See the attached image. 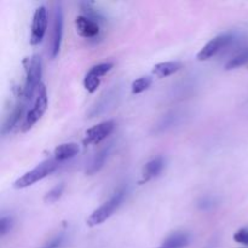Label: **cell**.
<instances>
[{
  "label": "cell",
  "mask_w": 248,
  "mask_h": 248,
  "mask_svg": "<svg viewBox=\"0 0 248 248\" xmlns=\"http://www.w3.org/2000/svg\"><path fill=\"white\" fill-rule=\"evenodd\" d=\"M126 195H127V189L125 186L120 188L119 190H116V193L109 199L108 201L103 203L102 206H99L97 210H94L91 213L89 218H87V225L89 227H97V225L102 224V223L106 222L108 218H110L111 216L115 213V211L119 210L121 205H123L124 200H125Z\"/></svg>",
  "instance_id": "cell-1"
},
{
  "label": "cell",
  "mask_w": 248,
  "mask_h": 248,
  "mask_svg": "<svg viewBox=\"0 0 248 248\" xmlns=\"http://www.w3.org/2000/svg\"><path fill=\"white\" fill-rule=\"evenodd\" d=\"M43 65H41V57L39 55H34L31 58L27 60L26 65V82L22 90L21 98L24 102L29 103L33 98L34 92L38 91L41 85V74H43Z\"/></svg>",
  "instance_id": "cell-2"
},
{
  "label": "cell",
  "mask_w": 248,
  "mask_h": 248,
  "mask_svg": "<svg viewBox=\"0 0 248 248\" xmlns=\"http://www.w3.org/2000/svg\"><path fill=\"white\" fill-rule=\"evenodd\" d=\"M58 167V161L57 160H46V161L41 162L40 165L33 169L31 171L27 172L23 176L19 177L16 182L14 183L15 189H24L28 188V186H33L36 182L41 181L45 177L50 176L51 173L57 170Z\"/></svg>",
  "instance_id": "cell-3"
},
{
  "label": "cell",
  "mask_w": 248,
  "mask_h": 248,
  "mask_svg": "<svg viewBox=\"0 0 248 248\" xmlns=\"http://www.w3.org/2000/svg\"><path fill=\"white\" fill-rule=\"evenodd\" d=\"M47 90H46L45 85L41 84L38 89V96H36L35 102H34L33 108L27 113L24 123L23 125H22V131H23V132H27V131L31 130V128L40 120L41 116L45 114L46 109H47Z\"/></svg>",
  "instance_id": "cell-4"
},
{
  "label": "cell",
  "mask_w": 248,
  "mask_h": 248,
  "mask_svg": "<svg viewBox=\"0 0 248 248\" xmlns=\"http://www.w3.org/2000/svg\"><path fill=\"white\" fill-rule=\"evenodd\" d=\"M235 35L232 33H224L219 34L216 38H213L212 40L208 41L205 46L200 50V52L198 53V60L199 61H208L212 57H215L218 52L223 50V48L228 47L230 44L234 43Z\"/></svg>",
  "instance_id": "cell-5"
},
{
  "label": "cell",
  "mask_w": 248,
  "mask_h": 248,
  "mask_svg": "<svg viewBox=\"0 0 248 248\" xmlns=\"http://www.w3.org/2000/svg\"><path fill=\"white\" fill-rule=\"evenodd\" d=\"M115 121L114 120H107L103 123L98 124V125L93 126V127L89 128L85 133L84 138V144L85 145H91V144H98L102 140H106L108 136L115 130Z\"/></svg>",
  "instance_id": "cell-6"
},
{
  "label": "cell",
  "mask_w": 248,
  "mask_h": 248,
  "mask_svg": "<svg viewBox=\"0 0 248 248\" xmlns=\"http://www.w3.org/2000/svg\"><path fill=\"white\" fill-rule=\"evenodd\" d=\"M46 28H47V10L45 6H39L34 12L33 24H31V45H38L43 41Z\"/></svg>",
  "instance_id": "cell-7"
},
{
  "label": "cell",
  "mask_w": 248,
  "mask_h": 248,
  "mask_svg": "<svg viewBox=\"0 0 248 248\" xmlns=\"http://www.w3.org/2000/svg\"><path fill=\"white\" fill-rule=\"evenodd\" d=\"M63 36V10L61 4L56 5L55 14H53V28L51 36V57L55 58L58 55L61 48Z\"/></svg>",
  "instance_id": "cell-8"
},
{
  "label": "cell",
  "mask_w": 248,
  "mask_h": 248,
  "mask_svg": "<svg viewBox=\"0 0 248 248\" xmlns=\"http://www.w3.org/2000/svg\"><path fill=\"white\" fill-rule=\"evenodd\" d=\"M75 28L78 34L85 39H93L99 34V24L84 15L75 18Z\"/></svg>",
  "instance_id": "cell-9"
},
{
  "label": "cell",
  "mask_w": 248,
  "mask_h": 248,
  "mask_svg": "<svg viewBox=\"0 0 248 248\" xmlns=\"http://www.w3.org/2000/svg\"><path fill=\"white\" fill-rule=\"evenodd\" d=\"M27 104H28L27 102H24L23 99L19 98L18 103L15 106V108L12 109L11 113L6 116V119H5L4 125H2V127H1V135L2 136L10 133L12 131V128L16 127L17 124H18V121L21 120L22 115H23L24 110H26Z\"/></svg>",
  "instance_id": "cell-10"
},
{
  "label": "cell",
  "mask_w": 248,
  "mask_h": 248,
  "mask_svg": "<svg viewBox=\"0 0 248 248\" xmlns=\"http://www.w3.org/2000/svg\"><path fill=\"white\" fill-rule=\"evenodd\" d=\"M164 167H165V160L162 156H157L155 157V159L150 160L149 162H147L144 169H143L142 183H144V182H149L150 179L159 176V174L162 172V170H164Z\"/></svg>",
  "instance_id": "cell-11"
},
{
  "label": "cell",
  "mask_w": 248,
  "mask_h": 248,
  "mask_svg": "<svg viewBox=\"0 0 248 248\" xmlns=\"http://www.w3.org/2000/svg\"><path fill=\"white\" fill-rule=\"evenodd\" d=\"M182 116H183V114L179 113L178 110L170 111V113H167L166 115L162 116V118L160 119L159 123L155 125L154 132L155 133L166 132L167 130H170V128H172L173 126H176L177 124L181 121Z\"/></svg>",
  "instance_id": "cell-12"
},
{
  "label": "cell",
  "mask_w": 248,
  "mask_h": 248,
  "mask_svg": "<svg viewBox=\"0 0 248 248\" xmlns=\"http://www.w3.org/2000/svg\"><path fill=\"white\" fill-rule=\"evenodd\" d=\"M110 150H111V144H109L107 145L106 148H103L98 154L94 155V157L92 159V161L90 162L89 167H87L86 174H89V176H93V174H96L97 172L101 171L102 167H103L104 164H106L107 159H108L109 154H110Z\"/></svg>",
  "instance_id": "cell-13"
},
{
  "label": "cell",
  "mask_w": 248,
  "mask_h": 248,
  "mask_svg": "<svg viewBox=\"0 0 248 248\" xmlns=\"http://www.w3.org/2000/svg\"><path fill=\"white\" fill-rule=\"evenodd\" d=\"M190 244V235L186 232H176L167 236L162 246L167 248H184Z\"/></svg>",
  "instance_id": "cell-14"
},
{
  "label": "cell",
  "mask_w": 248,
  "mask_h": 248,
  "mask_svg": "<svg viewBox=\"0 0 248 248\" xmlns=\"http://www.w3.org/2000/svg\"><path fill=\"white\" fill-rule=\"evenodd\" d=\"M80 148L77 143H63L60 144L55 149V160H57L58 162L65 161V160H69L72 157H74L75 155H78Z\"/></svg>",
  "instance_id": "cell-15"
},
{
  "label": "cell",
  "mask_w": 248,
  "mask_h": 248,
  "mask_svg": "<svg viewBox=\"0 0 248 248\" xmlns=\"http://www.w3.org/2000/svg\"><path fill=\"white\" fill-rule=\"evenodd\" d=\"M182 68V64L179 62H162L157 63L153 68V74L156 75L157 78H166L170 75L174 74Z\"/></svg>",
  "instance_id": "cell-16"
},
{
  "label": "cell",
  "mask_w": 248,
  "mask_h": 248,
  "mask_svg": "<svg viewBox=\"0 0 248 248\" xmlns=\"http://www.w3.org/2000/svg\"><path fill=\"white\" fill-rule=\"evenodd\" d=\"M115 97H116L115 90H111V91H109L107 94L102 96V98L97 102L96 106H94L93 108H92V110L89 113L90 118H93V116L99 115L101 113L106 111V109H108L109 106L113 104Z\"/></svg>",
  "instance_id": "cell-17"
},
{
  "label": "cell",
  "mask_w": 248,
  "mask_h": 248,
  "mask_svg": "<svg viewBox=\"0 0 248 248\" xmlns=\"http://www.w3.org/2000/svg\"><path fill=\"white\" fill-rule=\"evenodd\" d=\"M246 64H248V45L245 46L244 50H241L237 55L228 61V63L225 64V70L236 69V68L244 67Z\"/></svg>",
  "instance_id": "cell-18"
},
{
  "label": "cell",
  "mask_w": 248,
  "mask_h": 248,
  "mask_svg": "<svg viewBox=\"0 0 248 248\" xmlns=\"http://www.w3.org/2000/svg\"><path fill=\"white\" fill-rule=\"evenodd\" d=\"M153 79L150 77H142L140 79L135 80L132 82V86H131V90H132L133 94H138L144 92L145 90H148L152 85Z\"/></svg>",
  "instance_id": "cell-19"
},
{
  "label": "cell",
  "mask_w": 248,
  "mask_h": 248,
  "mask_svg": "<svg viewBox=\"0 0 248 248\" xmlns=\"http://www.w3.org/2000/svg\"><path fill=\"white\" fill-rule=\"evenodd\" d=\"M81 9L82 11H84V16L89 17V18H91L92 21L97 22V23H103L106 19H104V17L102 16L101 12L97 11L96 9H93V7L91 6V4H87V2H84V4H81Z\"/></svg>",
  "instance_id": "cell-20"
},
{
  "label": "cell",
  "mask_w": 248,
  "mask_h": 248,
  "mask_svg": "<svg viewBox=\"0 0 248 248\" xmlns=\"http://www.w3.org/2000/svg\"><path fill=\"white\" fill-rule=\"evenodd\" d=\"M64 189H65V186L63 183L58 184V186H56L55 188L51 189V190L48 191V193H46V195L44 196V201H45V203H55L56 201H58V199L62 196Z\"/></svg>",
  "instance_id": "cell-21"
},
{
  "label": "cell",
  "mask_w": 248,
  "mask_h": 248,
  "mask_svg": "<svg viewBox=\"0 0 248 248\" xmlns=\"http://www.w3.org/2000/svg\"><path fill=\"white\" fill-rule=\"evenodd\" d=\"M99 84H101V78L94 77V75L90 74V73H87V74L85 75L84 86L85 89L87 90V92L93 93V92L99 87Z\"/></svg>",
  "instance_id": "cell-22"
},
{
  "label": "cell",
  "mask_w": 248,
  "mask_h": 248,
  "mask_svg": "<svg viewBox=\"0 0 248 248\" xmlns=\"http://www.w3.org/2000/svg\"><path fill=\"white\" fill-rule=\"evenodd\" d=\"M12 225H14V220L10 216H2L0 218V235L5 236L6 234H9L10 230L12 229Z\"/></svg>",
  "instance_id": "cell-23"
},
{
  "label": "cell",
  "mask_w": 248,
  "mask_h": 248,
  "mask_svg": "<svg viewBox=\"0 0 248 248\" xmlns=\"http://www.w3.org/2000/svg\"><path fill=\"white\" fill-rule=\"evenodd\" d=\"M216 206V200L212 196H203L199 200L198 207L200 208L201 211H210L212 210Z\"/></svg>",
  "instance_id": "cell-24"
},
{
  "label": "cell",
  "mask_w": 248,
  "mask_h": 248,
  "mask_svg": "<svg viewBox=\"0 0 248 248\" xmlns=\"http://www.w3.org/2000/svg\"><path fill=\"white\" fill-rule=\"evenodd\" d=\"M234 240L240 245L248 246V228L239 229L234 235Z\"/></svg>",
  "instance_id": "cell-25"
},
{
  "label": "cell",
  "mask_w": 248,
  "mask_h": 248,
  "mask_svg": "<svg viewBox=\"0 0 248 248\" xmlns=\"http://www.w3.org/2000/svg\"><path fill=\"white\" fill-rule=\"evenodd\" d=\"M63 241H64V237H63V235H60V236H57L56 239H53L52 241L47 245V246H45L44 248H57L63 244Z\"/></svg>",
  "instance_id": "cell-26"
},
{
  "label": "cell",
  "mask_w": 248,
  "mask_h": 248,
  "mask_svg": "<svg viewBox=\"0 0 248 248\" xmlns=\"http://www.w3.org/2000/svg\"><path fill=\"white\" fill-rule=\"evenodd\" d=\"M157 248H167V247H165V246H162V245H161V246H160V247H157Z\"/></svg>",
  "instance_id": "cell-27"
}]
</instances>
